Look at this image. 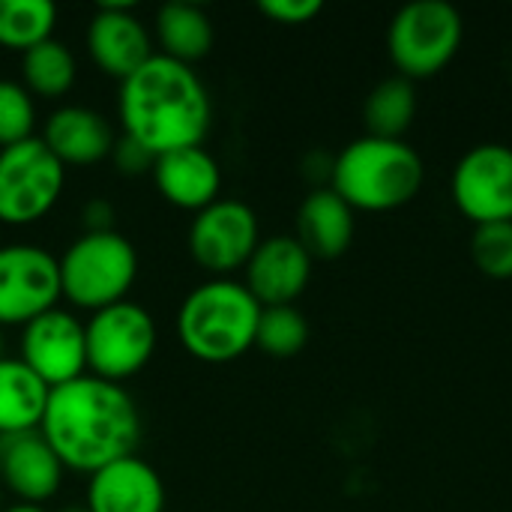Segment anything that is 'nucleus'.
Wrapping results in <instances>:
<instances>
[{
    "instance_id": "f257e3e1",
    "label": "nucleus",
    "mask_w": 512,
    "mask_h": 512,
    "mask_svg": "<svg viewBox=\"0 0 512 512\" xmlns=\"http://www.w3.org/2000/svg\"><path fill=\"white\" fill-rule=\"evenodd\" d=\"M39 432L66 471L90 477L117 459L135 456L144 423L123 384L81 375L48 393Z\"/></svg>"
},
{
    "instance_id": "f03ea898",
    "label": "nucleus",
    "mask_w": 512,
    "mask_h": 512,
    "mask_svg": "<svg viewBox=\"0 0 512 512\" xmlns=\"http://www.w3.org/2000/svg\"><path fill=\"white\" fill-rule=\"evenodd\" d=\"M120 135L141 144L153 159L183 147H201L213 126V99L201 75L180 60L153 54L117 93Z\"/></svg>"
},
{
    "instance_id": "7ed1b4c3",
    "label": "nucleus",
    "mask_w": 512,
    "mask_h": 512,
    "mask_svg": "<svg viewBox=\"0 0 512 512\" xmlns=\"http://www.w3.org/2000/svg\"><path fill=\"white\" fill-rule=\"evenodd\" d=\"M426 168L420 153L402 138L363 135L330 165V189L357 213L399 210L423 189Z\"/></svg>"
},
{
    "instance_id": "20e7f679",
    "label": "nucleus",
    "mask_w": 512,
    "mask_h": 512,
    "mask_svg": "<svg viewBox=\"0 0 512 512\" xmlns=\"http://www.w3.org/2000/svg\"><path fill=\"white\" fill-rule=\"evenodd\" d=\"M261 303L237 279L195 285L177 309V339L201 363H231L255 348Z\"/></svg>"
},
{
    "instance_id": "39448f33",
    "label": "nucleus",
    "mask_w": 512,
    "mask_h": 512,
    "mask_svg": "<svg viewBox=\"0 0 512 512\" xmlns=\"http://www.w3.org/2000/svg\"><path fill=\"white\" fill-rule=\"evenodd\" d=\"M57 264L63 300L90 315L129 300L138 279V252L120 231H84L63 249Z\"/></svg>"
},
{
    "instance_id": "423d86ee",
    "label": "nucleus",
    "mask_w": 512,
    "mask_h": 512,
    "mask_svg": "<svg viewBox=\"0 0 512 512\" xmlns=\"http://www.w3.org/2000/svg\"><path fill=\"white\" fill-rule=\"evenodd\" d=\"M465 36L462 15L444 0L402 6L387 27V54L402 78L420 81L444 72Z\"/></svg>"
},
{
    "instance_id": "0eeeda50",
    "label": "nucleus",
    "mask_w": 512,
    "mask_h": 512,
    "mask_svg": "<svg viewBox=\"0 0 512 512\" xmlns=\"http://www.w3.org/2000/svg\"><path fill=\"white\" fill-rule=\"evenodd\" d=\"M87 336V375L123 384L138 375L156 351V321L132 300H120L93 312L84 321Z\"/></svg>"
},
{
    "instance_id": "6e6552de",
    "label": "nucleus",
    "mask_w": 512,
    "mask_h": 512,
    "mask_svg": "<svg viewBox=\"0 0 512 512\" xmlns=\"http://www.w3.org/2000/svg\"><path fill=\"white\" fill-rule=\"evenodd\" d=\"M66 186L63 162L33 135L21 144L0 147V222L33 225L45 219Z\"/></svg>"
},
{
    "instance_id": "1a4fd4ad",
    "label": "nucleus",
    "mask_w": 512,
    "mask_h": 512,
    "mask_svg": "<svg viewBox=\"0 0 512 512\" xmlns=\"http://www.w3.org/2000/svg\"><path fill=\"white\" fill-rule=\"evenodd\" d=\"M189 255L213 279L243 270L261 243L258 213L240 198H219L189 222Z\"/></svg>"
},
{
    "instance_id": "9d476101",
    "label": "nucleus",
    "mask_w": 512,
    "mask_h": 512,
    "mask_svg": "<svg viewBox=\"0 0 512 512\" xmlns=\"http://www.w3.org/2000/svg\"><path fill=\"white\" fill-rule=\"evenodd\" d=\"M60 297L57 255L36 243L0 246V327H24Z\"/></svg>"
},
{
    "instance_id": "9b49d317",
    "label": "nucleus",
    "mask_w": 512,
    "mask_h": 512,
    "mask_svg": "<svg viewBox=\"0 0 512 512\" xmlns=\"http://www.w3.org/2000/svg\"><path fill=\"white\" fill-rule=\"evenodd\" d=\"M453 204L477 225L512 222V147L477 144L453 168Z\"/></svg>"
},
{
    "instance_id": "f8f14e48",
    "label": "nucleus",
    "mask_w": 512,
    "mask_h": 512,
    "mask_svg": "<svg viewBox=\"0 0 512 512\" xmlns=\"http://www.w3.org/2000/svg\"><path fill=\"white\" fill-rule=\"evenodd\" d=\"M21 363L48 387L69 384L87 375V336L84 321L69 309H48L21 327Z\"/></svg>"
},
{
    "instance_id": "ddd939ff",
    "label": "nucleus",
    "mask_w": 512,
    "mask_h": 512,
    "mask_svg": "<svg viewBox=\"0 0 512 512\" xmlns=\"http://www.w3.org/2000/svg\"><path fill=\"white\" fill-rule=\"evenodd\" d=\"M84 45L90 60L108 78H129L153 51V33L129 3H102L87 21Z\"/></svg>"
},
{
    "instance_id": "4468645a",
    "label": "nucleus",
    "mask_w": 512,
    "mask_h": 512,
    "mask_svg": "<svg viewBox=\"0 0 512 512\" xmlns=\"http://www.w3.org/2000/svg\"><path fill=\"white\" fill-rule=\"evenodd\" d=\"M312 255L303 249L297 237L276 234L264 237L252 252L249 264L243 267V285L252 297L267 306H294V300L306 291L312 279Z\"/></svg>"
},
{
    "instance_id": "2eb2a0df",
    "label": "nucleus",
    "mask_w": 512,
    "mask_h": 512,
    "mask_svg": "<svg viewBox=\"0 0 512 512\" xmlns=\"http://www.w3.org/2000/svg\"><path fill=\"white\" fill-rule=\"evenodd\" d=\"M63 474V462L39 429L0 438V486L9 489L18 504H48L60 492Z\"/></svg>"
},
{
    "instance_id": "dca6fc26",
    "label": "nucleus",
    "mask_w": 512,
    "mask_h": 512,
    "mask_svg": "<svg viewBox=\"0 0 512 512\" xmlns=\"http://www.w3.org/2000/svg\"><path fill=\"white\" fill-rule=\"evenodd\" d=\"M87 512H165V483L159 471L135 456L117 459L87 477Z\"/></svg>"
},
{
    "instance_id": "f3484780",
    "label": "nucleus",
    "mask_w": 512,
    "mask_h": 512,
    "mask_svg": "<svg viewBox=\"0 0 512 512\" xmlns=\"http://www.w3.org/2000/svg\"><path fill=\"white\" fill-rule=\"evenodd\" d=\"M63 168H87L111 156L117 132L111 120L87 105H60L48 114L39 135Z\"/></svg>"
},
{
    "instance_id": "a211bd4d",
    "label": "nucleus",
    "mask_w": 512,
    "mask_h": 512,
    "mask_svg": "<svg viewBox=\"0 0 512 512\" xmlns=\"http://www.w3.org/2000/svg\"><path fill=\"white\" fill-rule=\"evenodd\" d=\"M150 174H153L156 192L180 210L198 213L210 207L213 201H219L222 168L204 144L156 156Z\"/></svg>"
},
{
    "instance_id": "6ab92c4d",
    "label": "nucleus",
    "mask_w": 512,
    "mask_h": 512,
    "mask_svg": "<svg viewBox=\"0 0 512 512\" xmlns=\"http://www.w3.org/2000/svg\"><path fill=\"white\" fill-rule=\"evenodd\" d=\"M297 240L312 258H339L354 240V210L330 186L309 192L297 210Z\"/></svg>"
},
{
    "instance_id": "aec40b11",
    "label": "nucleus",
    "mask_w": 512,
    "mask_h": 512,
    "mask_svg": "<svg viewBox=\"0 0 512 512\" xmlns=\"http://www.w3.org/2000/svg\"><path fill=\"white\" fill-rule=\"evenodd\" d=\"M153 36L159 42V54L195 63L210 54L216 30L204 6L198 3H162L153 18Z\"/></svg>"
},
{
    "instance_id": "412c9836",
    "label": "nucleus",
    "mask_w": 512,
    "mask_h": 512,
    "mask_svg": "<svg viewBox=\"0 0 512 512\" xmlns=\"http://www.w3.org/2000/svg\"><path fill=\"white\" fill-rule=\"evenodd\" d=\"M48 393L51 390L18 357H0V438L36 432Z\"/></svg>"
},
{
    "instance_id": "4be33fe9",
    "label": "nucleus",
    "mask_w": 512,
    "mask_h": 512,
    "mask_svg": "<svg viewBox=\"0 0 512 512\" xmlns=\"http://www.w3.org/2000/svg\"><path fill=\"white\" fill-rule=\"evenodd\" d=\"M78 78L75 54L60 39H45L21 54V84L30 96L42 99H60L72 90Z\"/></svg>"
},
{
    "instance_id": "5701e85b",
    "label": "nucleus",
    "mask_w": 512,
    "mask_h": 512,
    "mask_svg": "<svg viewBox=\"0 0 512 512\" xmlns=\"http://www.w3.org/2000/svg\"><path fill=\"white\" fill-rule=\"evenodd\" d=\"M417 117V90L414 81L393 75L381 81L363 105V120L375 138H402Z\"/></svg>"
},
{
    "instance_id": "b1692460",
    "label": "nucleus",
    "mask_w": 512,
    "mask_h": 512,
    "mask_svg": "<svg viewBox=\"0 0 512 512\" xmlns=\"http://www.w3.org/2000/svg\"><path fill=\"white\" fill-rule=\"evenodd\" d=\"M57 6L48 0H0V45L27 51L54 36Z\"/></svg>"
},
{
    "instance_id": "393cba45",
    "label": "nucleus",
    "mask_w": 512,
    "mask_h": 512,
    "mask_svg": "<svg viewBox=\"0 0 512 512\" xmlns=\"http://www.w3.org/2000/svg\"><path fill=\"white\" fill-rule=\"evenodd\" d=\"M309 342V321L297 306H267L261 309L255 348L276 360H288L300 354Z\"/></svg>"
},
{
    "instance_id": "a878e982",
    "label": "nucleus",
    "mask_w": 512,
    "mask_h": 512,
    "mask_svg": "<svg viewBox=\"0 0 512 512\" xmlns=\"http://www.w3.org/2000/svg\"><path fill=\"white\" fill-rule=\"evenodd\" d=\"M36 102L21 81L0 78V147L21 144L33 138Z\"/></svg>"
},
{
    "instance_id": "bb28decb",
    "label": "nucleus",
    "mask_w": 512,
    "mask_h": 512,
    "mask_svg": "<svg viewBox=\"0 0 512 512\" xmlns=\"http://www.w3.org/2000/svg\"><path fill=\"white\" fill-rule=\"evenodd\" d=\"M471 258L489 279H512V222L477 225L471 237Z\"/></svg>"
},
{
    "instance_id": "cd10ccee",
    "label": "nucleus",
    "mask_w": 512,
    "mask_h": 512,
    "mask_svg": "<svg viewBox=\"0 0 512 512\" xmlns=\"http://www.w3.org/2000/svg\"><path fill=\"white\" fill-rule=\"evenodd\" d=\"M258 9L276 24H306L324 6H321V0H261Z\"/></svg>"
},
{
    "instance_id": "c85d7f7f",
    "label": "nucleus",
    "mask_w": 512,
    "mask_h": 512,
    "mask_svg": "<svg viewBox=\"0 0 512 512\" xmlns=\"http://www.w3.org/2000/svg\"><path fill=\"white\" fill-rule=\"evenodd\" d=\"M108 159L117 165L120 174H129V177L144 174V171H153V156L141 144H135L132 138H126V135H117L114 150H111Z\"/></svg>"
},
{
    "instance_id": "c756f323",
    "label": "nucleus",
    "mask_w": 512,
    "mask_h": 512,
    "mask_svg": "<svg viewBox=\"0 0 512 512\" xmlns=\"http://www.w3.org/2000/svg\"><path fill=\"white\" fill-rule=\"evenodd\" d=\"M81 216H84V231H114V207L105 198H90Z\"/></svg>"
},
{
    "instance_id": "7c9ffc66",
    "label": "nucleus",
    "mask_w": 512,
    "mask_h": 512,
    "mask_svg": "<svg viewBox=\"0 0 512 512\" xmlns=\"http://www.w3.org/2000/svg\"><path fill=\"white\" fill-rule=\"evenodd\" d=\"M0 512H48L45 507H33V504H12V507H3Z\"/></svg>"
},
{
    "instance_id": "2f4dec72",
    "label": "nucleus",
    "mask_w": 512,
    "mask_h": 512,
    "mask_svg": "<svg viewBox=\"0 0 512 512\" xmlns=\"http://www.w3.org/2000/svg\"><path fill=\"white\" fill-rule=\"evenodd\" d=\"M63 512H87L84 507H69V510H63Z\"/></svg>"
},
{
    "instance_id": "473e14b6",
    "label": "nucleus",
    "mask_w": 512,
    "mask_h": 512,
    "mask_svg": "<svg viewBox=\"0 0 512 512\" xmlns=\"http://www.w3.org/2000/svg\"><path fill=\"white\" fill-rule=\"evenodd\" d=\"M0 357H3V333H0Z\"/></svg>"
},
{
    "instance_id": "72a5a7b5",
    "label": "nucleus",
    "mask_w": 512,
    "mask_h": 512,
    "mask_svg": "<svg viewBox=\"0 0 512 512\" xmlns=\"http://www.w3.org/2000/svg\"><path fill=\"white\" fill-rule=\"evenodd\" d=\"M0 510H3V486H0Z\"/></svg>"
}]
</instances>
